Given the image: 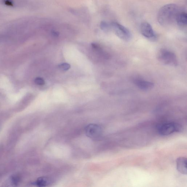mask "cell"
Listing matches in <instances>:
<instances>
[{
	"instance_id": "obj_1",
	"label": "cell",
	"mask_w": 187,
	"mask_h": 187,
	"mask_svg": "<svg viewBox=\"0 0 187 187\" xmlns=\"http://www.w3.org/2000/svg\"><path fill=\"white\" fill-rule=\"evenodd\" d=\"M179 13V8L176 4H166L159 10L158 14V21L162 26L170 25L174 21H176Z\"/></svg>"
},
{
	"instance_id": "obj_2",
	"label": "cell",
	"mask_w": 187,
	"mask_h": 187,
	"mask_svg": "<svg viewBox=\"0 0 187 187\" xmlns=\"http://www.w3.org/2000/svg\"><path fill=\"white\" fill-rule=\"evenodd\" d=\"M158 60L164 65L175 67L178 66V61L176 55L170 50L162 49L157 54Z\"/></svg>"
},
{
	"instance_id": "obj_3",
	"label": "cell",
	"mask_w": 187,
	"mask_h": 187,
	"mask_svg": "<svg viewBox=\"0 0 187 187\" xmlns=\"http://www.w3.org/2000/svg\"><path fill=\"white\" fill-rule=\"evenodd\" d=\"M111 27L115 35L122 40L128 41L132 38V34L130 31L121 24L115 22L111 24Z\"/></svg>"
},
{
	"instance_id": "obj_4",
	"label": "cell",
	"mask_w": 187,
	"mask_h": 187,
	"mask_svg": "<svg viewBox=\"0 0 187 187\" xmlns=\"http://www.w3.org/2000/svg\"><path fill=\"white\" fill-rule=\"evenodd\" d=\"M182 130L181 125L175 122H169L162 124L158 128L159 134L163 136L168 135L176 132H180Z\"/></svg>"
},
{
	"instance_id": "obj_5",
	"label": "cell",
	"mask_w": 187,
	"mask_h": 187,
	"mask_svg": "<svg viewBox=\"0 0 187 187\" xmlns=\"http://www.w3.org/2000/svg\"><path fill=\"white\" fill-rule=\"evenodd\" d=\"M85 132L88 137L93 140H97L101 137L102 129L99 125L91 124L86 126Z\"/></svg>"
},
{
	"instance_id": "obj_6",
	"label": "cell",
	"mask_w": 187,
	"mask_h": 187,
	"mask_svg": "<svg viewBox=\"0 0 187 187\" xmlns=\"http://www.w3.org/2000/svg\"><path fill=\"white\" fill-rule=\"evenodd\" d=\"M140 30L142 34L146 38L151 40H155L156 39L157 36L152 27L151 24L147 23L144 22L140 26Z\"/></svg>"
},
{
	"instance_id": "obj_7",
	"label": "cell",
	"mask_w": 187,
	"mask_h": 187,
	"mask_svg": "<svg viewBox=\"0 0 187 187\" xmlns=\"http://www.w3.org/2000/svg\"><path fill=\"white\" fill-rule=\"evenodd\" d=\"M134 83L140 89L144 91L150 90L154 87V84L152 82L141 79H136Z\"/></svg>"
},
{
	"instance_id": "obj_8",
	"label": "cell",
	"mask_w": 187,
	"mask_h": 187,
	"mask_svg": "<svg viewBox=\"0 0 187 187\" xmlns=\"http://www.w3.org/2000/svg\"><path fill=\"white\" fill-rule=\"evenodd\" d=\"M177 168L178 171L184 175L187 174V159L186 158L181 157L177 160Z\"/></svg>"
},
{
	"instance_id": "obj_9",
	"label": "cell",
	"mask_w": 187,
	"mask_h": 187,
	"mask_svg": "<svg viewBox=\"0 0 187 187\" xmlns=\"http://www.w3.org/2000/svg\"><path fill=\"white\" fill-rule=\"evenodd\" d=\"M178 25L180 26H185L187 24V15L186 13H179L176 19Z\"/></svg>"
},
{
	"instance_id": "obj_10",
	"label": "cell",
	"mask_w": 187,
	"mask_h": 187,
	"mask_svg": "<svg viewBox=\"0 0 187 187\" xmlns=\"http://www.w3.org/2000/svg\"><path fill=\"white\" fill-rule=\"evenodd\" d=\"M51 180L48 178L41 177L38 178L35 182V184L38 187H44L47 186L51 183Z\"/></svg>"
},
{
	"instance_id": "obj_11",
	"label": "cell",
	"mask_w": 187,
	"mask_h": 187,
	"mask_svg": "<svg viewBox=\"0 0 187 187\" xmlns=\"http://www.w3.org/2000/svg\"><path fill=\"white\" fill-rule=\"evenodd\" d=\"M60 69L63 71H67L70 68V65L69 64L67 63H64L60 64L59 66Z\"/></svg>"
},
{
	"instance_id": "obj_12",
	"label": "cell",
	"mask_w": 187,
	"mask_h": 187,
	"mask_svg": "<svg viewBox=\"0 0 187 187\" xmlns=\"http://www.w3.org/2000/svg\"><path fill=\"white\" fill-rule=\"evenodd\" d=\"M35 83L39 85H43L45 84V81L41 77H37L35 79Z\"/></svg>"
},
{
	"instance_id": "obj_13",
	"label": "cell",
	"mask_w": 187,
	"mask_h": 187,
	"mask_svg": "<svg viewBox=\"0 0 187 187\" xmlns=\"http://www.w3.org/2000/svg\"><path fill=\"white\" fill-rule=\"evenodd\" d=\"M11 181H12L13 184L14 185L16 186L19 183V179L18 177L17 176H13L11 178Z\"/></svg>"
}]
</instances>
